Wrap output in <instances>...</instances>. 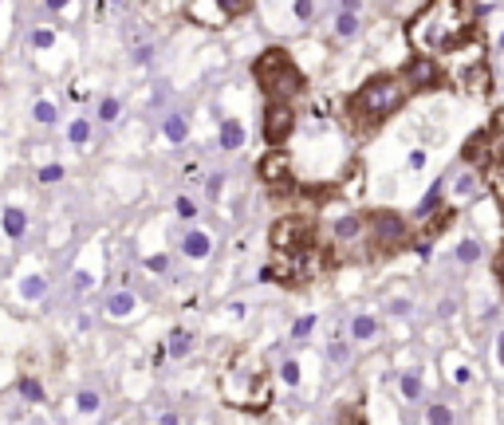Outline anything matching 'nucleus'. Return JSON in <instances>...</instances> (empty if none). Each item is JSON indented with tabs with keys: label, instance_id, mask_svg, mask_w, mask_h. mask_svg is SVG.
<instances>
[{
	"label": "nucleus",
	"instance_id": "a18cd8bd",
	"mask_svg": "<svg viewBox=\"0 0 504 425\" xmlns=\"http://www.w3.org/2000/svg\"><path fill=\"white\" fill-rule=\"evenodd\" d=\"M43 9H48V12H63V9H71V0H43Z\"/></svg>",
	"mask_w": 504,
	"mask_h": 425
},
{
	"label": "nucleus",
	"instance_id": "c03bdc74",
	"mask_svg": "<svg viewBox=\"0 0 504 425\" xmlns=\"http://www.w3.org/2000/svg\"><path fill=\"white\" fill-rule=\"evenodd\" d=\"M426 166V150H410V170H422Z\"/></svg>",
	"mask_w": 504,
	"mask_h": 425
},
{
	"label": "nucleus",
	"instance_id": "393cba45",
	"mask_svg": "<svg viewBox=\"0 0 504 425\" xmlns=\"http://www.w3.org/2000/svg\"><path fill=\"white\" fill-rule=\"evenodd\" d=\"M189 350H193V335H189L186 327H173L170 343H166V355H170V358H186Z\"/></svg>",
	"mask_w": 504,
	"mask_h": 425
},
{
	"label": "nucleus",
	"instance_id": "9d476101",
	"mask_svg": "<svg viewBox=\"0 0 504 425\" xmlns=\"http://www.w3.org/2000/svg\"><path fill=\"white\" fill-rule=\"evenodd\" d=\"M299 127V114H296V102H280V99H268L264 102V119H260V130H264V142L272 150H284L291 142Z\"/></svg>",
	"mask_w": 504,
	"mask_h": 425
},
{
	"label": "nucleus",
	"instance_id": "f3484780",
	"mask_svg": "<svg viewBox=\"0 0 504 425\" xmlns=\"http://www.w3.org/2000/svg\"><path fill=\"white\" fill-rule=\"evenodd\" d=\"M134 311H138V296H134V291L119 288V291L107 296V315H111V319H130Z\"/></svg>",
	"mask_w": 504,
	"mask_h": 425
},
{
	"label": "nucleus",
	"instance_id": "aec40b11",
	"mask_svg": "<svg viewBox=\"0 0 504 425\" xmlns=\"http://www.w3.org/2000/svg\"><path fill=\"white\" fill-rule=\"evenodd\" d=\"M488 146H493V162H504V107L500 111H493V119H488ZM488 162V166H493Z\"/></svg>",
	"mask_w": 504,
	"mask_h": 425
},
{
	"label": "nucleus",
	"instance_id": "ea45409f",
	"mask_svg": "<svg viewBox=\"0 0 504 425\" xmlns=\"http://www.w3.org/2000/svg\"><path fill=\"white\" fill-rule=\"evenodd\" d=\"M146 272L166 276V272H170V256H162V252H158V256H146Z\"/></svg>",
	"mask_w": 504,
	"mask_h": 425
},
{
	"label": "nucleus",
	"instance_id": "b1692460",
	"mask_svg": "<svg viewBox=\"0 0 504 425\" xmlns=\"http://www.w3.org/2000/svg\"><path fill=\"white\" fill-rule=\"evenodd\" d=\"M485 189L496 197V205H500V217H504V162H493L485 170Z\"/></svg>",
	"mask_w": 504,
	"mask_h": 425
},
{
	"label": "nucleus",
	"instance_id": "2eb2a0df",
	"mask_svg": "<svg viewBox=\"0 0 504 425\" xmlns=\"http://www.w3.org/2000/svg\"><path fill=\"white\" fill-rule=\"evenodd\" d=\"M181 256H186V260H209V256H213V237H209L205 229H189L186 237H181Z\"/></svg>",
	"mask_w": 504,
	"mask_h": 425
},
{
	"label": "nucleus",
	"instance_id": "c9c22d12",
	"mask_svg": "<svg viewBox=\"0 0 504 425\" xmlns=\"http://www.w3.org/2000/svg\"><path fill=\"white\" fill-rule=\"evenodd\" d=\"M63 173L68 170H63L60 162H52V166H43V170L36 173V181H40V185H55V181H63Z\"/></svg>",
	"mask_w": 504,
	"mask_h": 425
},
{
	"label": "nucleus",
	"instance_id": "f03ea898",
	"mask_svg": "<svg viewBox=\"0 0 504 425\" xmlns=\"http://www.w3.org/2000/svg\"><path fill=\"white\" fill-rule=\"evenodd\" d=\"M481 40V4L477 0H426L406 24V43L414 55L449 60L461 48Z\"/></svg>",
	"mask_w": 504,
	"mask_h": 425
},
{
	"label": "nucleus",
	"instance_id": "37998d69",
	"mask_svg": "<svg viewBox=\"0 0 504 425\" xmlns=\"http://www.w3.org/2000/svg\"><path fill=\"white\" fill-rule=\"evenodd\" d=\"M221 185H225V178H221V173H213V178H205V193L213 197V201H217V197H221Z\"/></svg>",
	"mask_w": 504,
	"mask_h": 425
},
{
	"label": "nucleus",
	"instance_id": "49530a36",
	"mask_svg": "<svg viewBox=\"0 0 504 425\" xmlns=\"http://www.w3.org/2000/svg\"><path fill=\"white\" fill-rule=\"evenodd\" d=\"M347 355H350V350H347V347H343V343H339V339H335V343H331V358H335V362H343V358H347Z\"/></svg>",
	"mask_w": 504,
	"mask_h": 425
},
{
	"label": "nucleus",
	"instance_id": "412c9836",
	"mask_svg": "<svg viewBox=\"0 0 504 425\" xmlns=\"http://www.w3.org/2000/svg\"><path fill=\"white\" fill-rule=\"evenodd\" d=\"M16 296H20V299H28V303H40V299L48 296V276H40V272L24 276V280L16 284Z\"/></svg>",
	"mask_w": 504,
	"mask_h": 425
},
{
	"label": "nucleus",
	"instance_id": "20e7f679",
	"mask_svg": "<svg viewBox=\"0 0 504 425\" xmlns=\"http://www.w3.org/2000/svg\"><path fill=\"white\" fill-rule=\"evenodd\" d=\"M217 390L221 402L240 414H264L272 406V375H268L260 358H252L248 350H237L217 375Z\"/></svg>",
	"mask_w": 504,
	"mask_h": 425
},
{
	"label": "nucleus",
	"instance_id": "79ce46f5",
	"mask_svg": "<svg viewBox=\"0 0 504 425\" xmlns=\"http://www.w3.org/2000/svg\"><path fill=\"white\" fill-rule=\"evenodd\" d=\"M280 375H284V382H288V386H296L299 382V362H296V358H284Z\"/></svg>",
	"mask_w": 504,
	"mask_h": 425
},
{
	"label": "nucleus",
	"instance_id": "5701e85b",
	"mask_svg": "<svg viewBox=\"0 0 504 425\" xmlns=\"http://www.w3.org/2000/svg\"><path fill=\"white\" fill-rule=\"evenodd\" d=\"M16 394H20V398H24V402H28V406H43V402H48V394H43V386L36 382L32 375H20V378H16Z\"/></svg>",
	"mask_w": 504,
	"mask_h": 425
},
{
	"label": "nucleus",
	"instance_id": "e433bc0d",
	"mask_svg": "<svg viewBox=\"0 0 504 425\" xmlns=\"http://www.w3.org/2000/svg\"><path fill=\"white\" fill-rule=\"evenodd\" d=\"M173 212H178L181 221H193V217H197V201H193V197H186V193H181L178 201H173Z\"/></svg>",
	"mask_w": 504,
	"mask_h": 425
},
{
	"label": "nucleus",
	"instance_id": "4c0bfd02",
	"mask_svg": "<svg viewBox=\"0 0 504 425\" xmlns=\"http://www.w3.org/2000/svg\"><path fill=\"white\" fill-rule=\"evenodd\" d=\"M52 43H55V32H52V28H36V32H32V48H36V51H48Z\"/></svg>",
	"mask_w": 504,
	"mask_h": 425
},
{
	"label": "nucleus",
	"instance_id": "a19ab883",
	"mask_svg": "<svg viewBox=\"0 0 504 425\" xmlns=\"http://www.w3.org/2000/svg\"><path fill=\"white\" fill-rule=\"evenodd\" d=\"M493 276H496V288H500V296H504V244L496 248V256H493Z\"/></svg>",
	"mask_w": 504,
	"mask_h": 425
},
{
	"label": "nucleus",
	"instance_id": "c85d7f7f",
	"mask_svg": "<svg viewBox=\"0 0 504 425\" xmlns=\"http://www.w3.org/2000/svg\"><path fill=\"white\" fill-rule=\"evenodd\" d=\"M32 119L40 122V127H55V122H60V107H55L52 99H36V107H32Z\"/></svg>",
	"mask_w": 504,
	"mask_h": 425
},
{
	"label": "nucleus",
	"instance_id": "dca6fc26",
	"mask_svg": "<svg viewBox=\"0 0 504 425\" xmlns=\"http://www.w3.org/2000/svg\"><path fill=\"white\" fill-rule=\"evenodd\" d=\"M0 229H4V237H9V240H24L28 212L20 209V205H4V209H0Z\"/></svg>",
	"mask_w": 504,
	"mask_h": 425
},
{
	"label": "nucleus",
	"instance_id": "c756f323",
	"mask_svg": "<svg viewBox=\"0 0 504 425\" xmlns=\"http://www.w3.org/2000/svg\"><path fill=\"white\" fill-rule=\"evenodd\" d=\"M68 142L75 146V150H83V146L91 142V119H71V127H68Z\"/></svg>",
	"mask_w": 504,
	"mask_h": 425
},
{
	"label": "nucleus",
	"instance_id": "09e8293b",
	"mask_svg": "<svg viewBox=\"0 0 504 425\" xmlns=\"http://www.w3.org/2000/svg\"><path fill=\"white\" fill-rule=\"evenodd\" d=\"M339 9H343V12H359L363 0H339Z\"/></svg>",
	"mask_w": 504,
	"mask_h": 425
},
{
	"label": "nucleus",
	"instance_id": "6ab92c4d",
	"mask_svg": "<svg viewBox=\"0 0 504 425\" xmlns=\"http://www.w3.org/2000/svg\"><path fill=\"white\" fill-rule=\"evenodd\" d=\"M375 335H378V315H370V311L350 315V339L355 343H370Z\"/></svg>",
	"mask_w": 504,
	"mask_h": 425
},
{
	"label": "nucleus",
	"instance_id": "9b49d317",
	"mask_svg": "<svg viewBox=\"0 0 504 425\" xmlns=\"http://www.w3.org/2000/svg\"><path fill=\"white\" fill-rule=\"evenodd\" d=\"M248 9H252V0H186V16L201 28H225Z\"/></svg>",
	"mask_w": 504,
	"mask_h": 425
},
{
	"label": "nucleus",
	"instance_id": "2f4dec72",
	"mask_svg": "<svg viewBox=\"0 0 504 425\" xmlns=\"http://www.w3.org/2000/svg\"><path fill=\"white\" fill-rule=\"evenodd\" d=\"M457 260H461V264H477L481 260V240L477 237H465L461 244H457Z\"/></svg>",
	"mask_w": 504,
	"mask_h": 425
},
{
	"label": "nucleus",
	"instance_id": "6e6552de",
	"mask_svg": "<svg viewBox=\"0 0 504 425\" xmlns=\"http://www.w3.org/2000/svg\"><path fill=\"white\" fill-rule=\"evenodd\" d=\"M257 178H260V185L268 189L272 201H296L299 178H296V170H291L288 150H268L257 162Z\"/></svg>",
	"mask_w": 504,
	"mask_h": 425
},
{
	"label": "nucleus",
	"instance_id": "cd10ccee",
	"mask_svg": "<svg viewBox=\"0 0 504 425\" xmlns=\"http://www.w3.org/2000/svg\"><path fill=\"white\" fill-rule=\"evenodd\" d=\"M335 425H370V421H367V409H363V402H347V406H339V414H335Z\"/></svg>",
	"mask_w": 504,
	"mask_h": 425
},
{
	"label": "nucleus",
	"instance_id": "473e14b6",
	"mask_svg": "<svg viewBox=\"0 0 504 425\" xmlns=\"http://www.w3.org/2000/svg\"><path fill=\"white\" fill-rule=\"evenodd\" d=\"M426 425H453V409L445 406V402H434L426 414Z\"/></svg>",
	"mask_w": 504,
	"mask_h": 425
},
{
	"label": "nucleus",
	"instance_id": "a878e982",
	"mask_svg": "<svg viewBox=\"0 0 504 425\" xmlns=\"http://www.w3.org/2000/svg\"><path fill=\"white\" fill-rule=\"evenodd\" d=\"M99 409H103V394L99 390H79L75 394V414L79 417H95Z\"/></svg>",
	"mask_w": 504,
	"mask_h": 425
},
{
	"label": "nucleus",
	"instance_id": "603ef678",
	"mask_svg": "<svg viewBox=\"0 0 504 425\" xmlns=\"http://www.w3.org/2000/svg\"><path fill=\"white\" fill-rule=\"evenodd\" d=\"M500 48H504V32H500Z\"/></svg>",
	"mask_w": 504,
	"mask_h": 425
},
{
	"label": "nucleus",
	"instance_id": "7ed1b4c3",
	"mask_svg": "<svg viewBox=\"0 0 504 425\" xmlns=\"http://www.w3.org/2000/svg\"><path fill=\"white\" fill-rule=\"evenodd\" d=\"M406 102H410L406 79H402L398 71H378V75H370L363 87H355V91L347 95V102H343V127L355 138H370L386 119H394Z\"/></svg>",
	"mask_w": 504,
	"mask_h": 425
},
{
	"label": "nucleus",
	"instance_id": "7c9ffc66",
	"mask_svg": "<svg viewBox=\"0 0 504 425\" xmlns=\"http://www.w3.org/2000/svg\"><path fill=\"white\" fill-rule=\"evenodd\" d=\"M119 114H122V102L114 99V95H107V99H99V114H95V119H99V122H107V127H111V122H119Z\"/></svg>",
	"mask_w": 504,
	"mask_h": 425
},
{
	"label": "nucleus",
	"instance_id": "4be33fe9",
	"mask_svg": "<svg viewBox=\"0 0 504 425\" xmlns=\"http://www.w3.org/2000/svg\"><path fill=\"white\" fill-rule=\"evenodd\" d=\"M217 138H221V150H240V146H245V127H240L237 119H221Z\"/></svg>",
	"mask_w": 504,
	"mask_h": 425
},
{
	"label": "nucleus",
	"instance_id": "f257e3e1",
	"mask_svg": "<svg viewBox=\"0 0 504 425\" xmlns=\"http://www.w3.org/2000/svg\"><path fill=\"white\" fill-rule=\"evenodd\" d=\"M268 252L272 256H268L260 276L268 284H280V288H304L335 264L331 248L319 232V221L311 212H284L268 229Z\"/></svg>",
	"mask_w": 504,
	"mask_h": 425
},
{
	"label": "nucleus",
	"instance_id": "a211bd4d",
	"mask_svg": "<svg viewBox=\"0 0 504 425\" xmlns=\"http://www.w3.org/2000/svg\"><path fill=\"white\" fill-rule=\"evenodd\" d=\"M162 134H166V142H173V146L189 142V114L170 111V114L162 119Z\"/></svg>",
	"mask_w": 504,
	"mask_h": 425
},
{
	"label": "nucleus",
	"instance_id": "72a5a7b5",
	"mask_svg": "<svg viewBox=\"0 0 504 425\" xmlns=\"http://www.w3.org/2000/svg\"><path fill=\"white\" fill-rule=\"evenodd\" d=\"M319 0H291V12H296L299 24H311V16H316Z\"/></svg>",
	"mask_w": 504,
	"mask_h": 425
},
{
	"label": "nucleus",
	"instance_id": "f8f14e48",
	"mask_svg": "<svg viewBox=\"0 0 504 425\" xmlns=\"http://www.w3.org/2000/svg\"><path fill=\"white\" fill-rule=\"evenodd\" d=\"M457 212H461L457 205H441L437 212H429L426 221H418V225H414V240H410V248H414V252H429V248H434L437 240H441L445 232L453 229V221H457Z\"/></svg>",
	"mask_w": 504,
	"mask_h": 425
},
{
	"label": "nucleus",
	"instance_id": "3c124183",
	"mask_svg": "<svg viewBox=\"0 0 504 425\" xmlns=\"http://www.w3.org/2000/svg\"><path fill=\"white\" fill-rule=\"evenodd\" d=\"M158 425H181V421H178V414H162V417H158Z\"/></svg>",
	"mask_w": 504,
	"mask_h": 425
},
{
	"label": "nucleus",
	"instance_id": "1a4fd4ad",
	"mask_svg": "<svg viewBox=\"0 0 504 425\" xmlns=\"http://www.w3.org/2000/svg\"><path fill=\"white\" fill-rule=\"evenodd\" d=\"M410 87V95H434V91H445L449 83V71H445L441 60H429V55H410V60L402 63L398 71Z\"/></svg>",
	"mask_w": 504,
	"mask_h": 425
},
{
	"label": "nucleus",
	"instance_id": "39448f33",
	"mask_svg": "<svg viewBox=\"0 0 504 425\" xmlns=\"http://www.w3.org/2000/svg\"><path fill=\"white\" fill-rule=\"evenodd\" d=\"M252 79L264 91V99H280V102H296L308 91V75L299 71L296 55L288 48H264L252 60Z\"/></svg>",
	"mask_w": 504,
	"mask_h": 425
},
{
	"label": "nucleus",
	"instance_id": "bb28decb",
	"mask_svg": "<svg viewBox=\"0 0 504 425\" xmlns=\"http://www.w3.org/2000/svg\"><path fill=\"white\" fill-rule=\"evenodd\" d=\"M359 32H363L359 12H343V9H339V16H335V36H339V40H355Z\"/></svg>",
	"mask_w": 504,
	"mask_h": 425
},
{
	"label": "nucleus",
	"instance_id": "4468645a",
	"mask_svg": "<svg viewBox=\"0 0 504 425\" xmlns=\"http://www.w3.org/2000/svg\"><path fill=\"white\" fill-rule=\"evenodd\" d=\"M488 162H493V146H488V130L481 127L477 134L465 138V146H461V166H469V170H481V173H485Z\"/></svg>",
	"mask_w": 504,
	"mask_h": 425
},
{
	"label": "nucleus",
	"instance_id": "de8ad7c7",
	"mask_svg": "<svg viewBox=\"0 0 504 425\" xmlns=\"http://www.w3.org/2000/svg\"><path fill=\"white\" fill-rule=\"evenodd\" d=\"M127 4H130V0H99V9H127Z\"/></svg>",
	"mask_w": 504,
	"mask_h": 425
},
{
	"label": "nucleus",
	"instance_id": "58836bf2",
	"mask_svg": "<svg viewBox=\"0 0 504 425\" xmlns=\"http://www.w3.org/2000/svg\"><path fill=\"white\" fill-rule=\"evenodd\" d=\"M311 331H316V315H304V319H296V327H291V339H308Z\"/></svg>",
	"mask_w": 504,
	"mask_h": 425
},
{
	"label": "nucleus",
	"instance_id": "8fccbe9b",
	"mask_svg": "<svg viewBox=\"0 0 504 425\" xmlns=\"http://www.w3.org/2000/svg\"><path fill=\"white\" fill-rule=\"evenodd\" d=\"M496 362H500V366H504V331H500V335H496Z\"/></svg>",
	"mask_w": 504,
	"mask_h": 425
},
{
	"label": "nucleus",
	"instance_id": "0eeeda50",
	"mask_svg": "<svg viewBox=\"0 0 504 425\" xmlns=\"http://www.w3.org/2000/svg\"><path fill=\"white\" fill-rule=\"evenodd\" d=\"M457 68H445L449 71V83H457L461 91H477V95H488L493 91V71H488V60H485V43H469V48H461L457 55H449Z\"/></svg>",
	"mask_w": 504,
	"mask_h": 425
},
{
	"label": "nucleus",
	"instance_id": "f704fd0d",
	"mask_svg": "<svg viewBox=\"0 0 504 425\" xmlns=\"http://www.w3.org/2000/svg\"><path fill=\"white\" fill-rule=\"evenodd\" d=\"M402 394H406L410 402H418V398H422V375H418V370L402 375Z\"/></svg>",
	"mask_w": 504,
	"mask_h": 425
},
{
	"label": "nucleus",
	"instance_id": "423d86ee",
	"mask_svg": "<svg viewBox=\"0 0 504 425\" xmlns=\"http://www.w3.org/2000/svg\"><path fill=\"white\" fill-rule=\"evenodd\" d=\"M367 260H390L414 240V221L398 209H367Z\"/></svg>",
	"mask_w": 504,
	"mask_h": 425
},
{
	"label": "nucleus",
	"instance_id": "ddd939ff",
	"mask_svg": "<svg viewBox=\"0 0 504 425\" xmlns=\"http://www.w3.org/2000/svg\"><path fill=\"white\" fill-rule=\"evenodd\" d=\"M449 193H453V205H457V209H461L465 201H477V197L485 193V173L465 166L461 173H453L449 178Z\"/></svg>",
	"mask_w": 504,
	"mask_h": 425
}]
</instances>
